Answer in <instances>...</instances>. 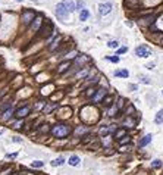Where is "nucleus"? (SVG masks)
<instances>
[{"label":"nucleus","mask_w":163,"mask_h":175,"mask_svg":"<svg viewBox=\"0 0 163 175\" xmlns=\"http://www.w3.org/2000/svg\"><path fill=\"white\" fill-rule=\"evenodd\" d=\"M125 52H126V49H125V47H123V49H119V52H118V53H119V55H120V53H125Z\"/></svg>","instance_id":"nucleus-38"},{"label":"nucleus","mask_w":163,"mask_h":175,"mask_svg":"<svg viewBox=\"0 0 163 175\" xmlns=\"http://www.w3.org/2000/svg\"><path fill=\"white\" fill-rule=\"evenodd\" d=\"M50 132H52V135L56 137V138H65V137H68V135L72 132V130H71V127L66 125V124H57V125H55V127L50 130Z\"/></svg>","instance_id":"nucleus-1"},{"label":"nucleus","mask_w":163,"mask_h":175,"mask_svg":"<svg viewBox=\"0 0 163 175\" xmlns=\"http://www.w3.org/2000/svg\"><path fill=\"white\" fill-rule=\"evenodd\" d=\"M62 5L65 6V9H66L68 12H72V11H75V3H74V0H63V2H62Z\"/></svg>","instance_id":"nucleus-8"},{"label":"nucleus","mask_w":163,"mask_h":175,"mask_svg":"<svg viewBox=\"0 0 163 175\" xmlns=\"http://www.w3.org/2000/svg\"><path fill=\"white\" fill-rule=\"evenodd\" d=\"M107 59H109L110 62H115V63H118V62H119V57H118V56H113V57H107Z\"/></svg>","instance_id":"nucleus-33"},{"label":"nucleus","mask_w":163,"mask_h":175,"mask_svg":"<svg viewBox=\"0 0 163 175\" xmlns=\"http://www.w3.org/2000/svg\"><path fill=\"white\" fill-rule=\"evenodd\" d=\"M11 172H12V169L9 168V169H6V171H3V172H2V174H0V175H9Z\"/></svg>","instance_id":"nucleus-36"},{"label":"nucleus","mask_w":163,"mask_h":175,"mask_svg":"<svg viewBox=\"0 0 163 175\" xmlns=\"http://www.w3.org/2000/svg\"><path fill=\"white\" fill-rule=\"evenodd\" d=\"M118 112H119V111H118L116 105H115V106H110V109H109V116H115Z\"/></svg>","instance_id":"nucleus-24"},{"label":"nucleus","mask_w":163,"mask_h":175,"mask_svg":"<svg viewBox=\"0 0 163 175\" xmlns=\"http://www.w3.org/2000/svg\"><path fill=\"white\" fill-rule=\"evenodd\" d=\"M107 46H109V47H110V49H116V47H118V46H119V43H118V41H115V40H113V41H109V44H107Z\"/></svg>","instance_id":"nucleus-29"},{"label":"nucleus","mask_w":163,"mask_h":175,"mask_svg":"<svg viewBox=\"0 0 163 175\" xmlns=\"http://www.w3.org/2000/svg\"><path fill=\"white\" fill-rule=\"evenodd\" d=\"M35 19V12L34 11H24L22 12V22L24 24H31Z\"/></svg>","instance_id":"nucleus-2"},{"label":"nucleus","mask_w":163,"mask_h":175,"mask_svg":"<svg viewBox=\"0 0 163 175\" xmlns=\"http://www.w3.org/2000/svg\"><path fill=\"white\" fill-rule=\"evenodd\" d=\"M59 41H60V37H56V38L53 40V43H52V44L49 46V49H50V50L53 52V50H55V49H56V47L59 46Z\"/></svg>","instance_id":"nucleus-20"},{"label":"nucleus","mask_w":163,"mask_h":175,"mask_svg":"<svg viewBox=\"0 0 163 175\" xmlns=\"http://www.w3.org/2000/svg\"><path fill=\"white\" fill-rule=\"evenodd\" d=\"M68 13H69V12L65 9V6H63L62 3H59V5L56 6V15H57L59 18H66Z\"/></svg>","instance_id":"nucleus-6"},{"label":"nucleus","mask_w":163,"mask_h":175,"mask_svg":"<svg viewBox=\"0 0 163 175\" xmlns=\"http://www.w3.org/2000/svg\"><path fill=\"white\" fill-rule=\"evenodd\" d=\"M12 113H13V109H12V108H11V109H8V111L3 113V119H5V121H8V119L12 116Z\"/></svg>","instance_id":"nucleus-23"},{"label":"nucleus","mask_w":163,"mask_h":175,"mask_svg":"<svg viewBox=\"0 0 163 175\" xmlns=\"http://www.w3.org/2000/svg\"><path fill=\"white\" fill-rule=\"evenodd\" d=\"M30 112H31V108H30V106H24V108H21V109L16 111L15 116L19 118V119H22V118H25L27 115H30Z\"/></svg>","instance_id":"nucleus-5"},{"label":"nucleus","mask_w":163,"mask_h":175,"mask_svg":"<svg viewBox=\"0 0 163 175\" xmlns=\"http://www.w3.org/2000/svg\"><path fill=\"white\" fill-rule=\"evenodd\" d=\"M52 30H53V25L49 22V27L41 30V35H43V37H47V35H50V31H52Z\"/></svg>","instance_id":"nucleus-15"},{"label":"nucleus","mask_w":163,"mask_h":175,"mask_svg":"<svg viewBox=\"0 0 163 175\" xmlns=\"http://www.w3.org/2000/svg\"><path fill=\"white\" fill-rule=\"evenodd\" d=\"M21 127H22V119H19V121L15 124V128H21Z\"/></svg>","instance_id":"nucleus-37"},{"label":"nucleus","mask_w":163,"mask_h":175,"mask_svg":"<svg viewBox=\"0 0 163 175\" xmlns=\"http://www.w3.org/2000/svg\"><path fill=\"white\" fill-rule=\"evenodd\" d=\"M154 122L156 124H163V109H160L159 112H157V115H156V118H154Z\"/></svg>","instance_id":"nucleus-14"},{"label":"nucleus","mask_w":163,"mask_h":175,"mask_svg":"<svg viewBox=\"0 0 163 175\" xmlns=\"http://www.w3.org/2000/svg\"><path fill=\"white\" fill-rule=\"evenodd\" d=\"M40 131H41V132H49V131H50V128H49V125H43V128H41Z\"/></svg>","instance_id":"nucleus-34"},{"label":"nucleus","mask_w":163,"mask_h":175,"mask_svg":"<svg viewBox=\"0 0 163 175\" xmlns=\"http://www.w3.org/2000/svg\"><path fill=\"white\" fill-rule=\"evenodd\" d=\"M75 132H77V134L79 135V134H85V132H88V130H87L85 127H79V128H78V130H77Z\"/></svg>","instance_id":"nucleus-28"},{"label":"nucleus","mask_w":163,"mask_h":175,"mask_svg":"<svg viewBox=\"0 0 163 175\" xmlns=\"http://www.w3.org/2000/svg\"><path fill=\"white\" fill-rule=\"evenodd\" d=\"M131 141V137L129 135H125V137H122L120 140H118V143L120 144V146H123V144H126V143H129Z\"/></svg>","instance_id":"nucleus-22"},{"label":"nucleus","mask_w":163,"mask_h":175,"mask_svg":"<svg viewBox=\"0 0 163 175\" xmlns=\"http://www.w3.org/2000/svg\"><path fill=\"white\" fill-rule=\"evenodd\" d=\"M69 65H71V62H69V60H66V62L60 63V65H59V68H57V72H59V74H63V72L69 68Z\"/></svg>","instance_id":"nucleus-11"},{"label":"nucleus","mask_w":163,"mask_h":175,"mask_svg":"<svg viewBox=\"0 0 163 175\" xmlns=\"http://www.w3.org/2000/svg\"><path fill=\"white\" fill-rule=\"evenodd\" d=\"M115 75H116V77H120V78H128L129 72H128L126 69H120V71H116Z\"/></svg>","instance_id":"nucleus-16"},{"label":"nucleus","mask_w":163,"mask_h":175,"mask_svg":"<svg viewBox=\"0 0 163 175\" xmlns=\"http://www.w3.org/2000/svg\"><path fill=\"white\" fill-rule=\"evenodd\" d=\"M18 2H22V0H18Z\"/></svg>","instance_id":"nucleus-39"},{"label":"nucleus","mask_w":163,"mask_h":175,"mask_svg":"<svg viewBox=\"0 0 163 175\" xmlns=\"http://www.w3.org/2000/svg\"><path fill=\"white\" fill-rule=\"evenodd\" d=\"M123 125H125V127H128V128H134V127H135V121L129 116V118H126V119H125Z\"/></svg>","instance_id":"nucleus-18"},{"label":"nucleus","mask_w":163,"mask_h":175,"mask_svg":"<svg viewBox=\"0 0 163 175\" xmlns=\"http://www.w3.org/2000/svg\"><path fill=\"white\" fill-rule=\"evenodd\" d=\"M110 131H112V128H109V127L101 128V130H100V135H107V134H110Z\"/></svg>","instance_id":"nucleus-26"},{"label":"nucleus","mask_w":163,"mask_h":175,"mask_svg":"<svg viewBox=\"0 0 163 175\" xmlns=\"http://www.w3.org/2000/svg\"><path fill=\"white\" fill-rule=\"evenodd\" d=\"M107 96L106 90L104 89H100V90H96V94L93 96V103H99L101 100H104V97Z\"/></svg>","instance_id":"nucleus-4"},{"label":"nucleus","mask_w":163,"mask_h":175,"mask_svg":"<svg viewBox=\"0 0 163 175\" xmlns=\"http://www.w3.org/2000/svg\"><path fill=\"white\" fill-rule=\"evenodd\" d=\"M129 150H131V146H128V147H125V146H122L119 152H129Z\"/></svg>","instance_id":"nucleus-35"},{"label":"nucleus","mask_w":163,"mask_h":175,"mask_svg":"<svg viewBox=\"0 0 163 175\" xmlns=\"http://www.w3.org/2000/svg\"><path fill=\"white\" fill-rule=\"evenodd\" d=\"M69 165H71V166H78V165H79V157H78L77 154L71 156V157H69Z\"/></svg>","instance_id":"nucleus-13"},{"label":"nucleus","mask_w":163,"mask_h":175,"mask_svg":"<svg viewBox=\"0 0 163 175\" xmlns=\"http://www.w3.org/2000/svg\"><path fill=\"white\" fill-rule=\"evenodd\" d=\"M123 105H125V100H123L122 97H119V99H118V106H116L118 111H120V109L123 108Z\"/></svg>","instance_id":"nucleus-27"},{"label":"nucleus","mask_w":163,"mask_h":175,"mask_svg":"<svg viewBox=\"0 0 163 175\" xmlns=\"http://www.w3.org/2000/svg\"><path fill=\"white\" fill-rule=\"evenodd\" d=\"M41 22H43V19H41V16H35V19H34V22H33V25H31V28H33L34 31H37V30L40 28V25H41Z\"/></svg>","instance_id":"nucleus-10"},{"label":"nucleus","mask_w":163,"mask_h":175,"mask_svg":"<svg viewBox=\"0 0 163 175\" xmlns=\"http://www.w3.org/2000/svg\"><path fill=\"white\" fill-rule=\"evenodd\" d=\"M126 135V130L125 128H120V130H116L115 131V138L116 140H120L122 137H125Z\"/></svg>","instance_id":"nucleus-12"},{"label":"nucleus","mask_w":163,"mask_h":175,"mask_svg":"<svg viewBox=\"0 0 163 175\" xmlns=\"http://www.w3.org/2000/svg\"><path fill=\"white\" fill-rule=\"evenodd\" d=\"M151 166H153V168H160V166H162V162H160L159 159H156V160L151 163Z\"/></svg>","instance_id":"nucleus-30"},{"label":"nucleus","mask_w":163,"mask_h":175,"mask_svg":"<svg viewBox=\"0 0 163 175\" xmlns=\"http://www.w3.org/2000/svg\"><path fill=\"white\" fill-rule=\"evenodd\" d=\"M135 55L140 56V57H148L151 55V50L147 47V46H138L135 49Z\"/></svg>","instance_id":"nucleus-3"},{"label":"nucleus","mask_w":163,"mask_h":175,"mask_svg":"<svg viewBox=\"0 0 163 175\" xmlns=\"http://www.w3.org/2000/svg\"><path fill=\"white\" fill-rule=\"evenodd\" d=\"M103 105L107 106V108H110V106L113 105V96H106L104 100H103Z\"/></svg>","instance_id":"nucleus-17"},{"label":"nucleus","mask_w":163,"mask_h":175,"mask_svg":"<svg viewBox=\"0 0 163 175\" xmlns=\"http://www.w3.org/2000/svg\"><path fill=\"white\" fill-rule=\"evenodd\" d=\"M88 15H90V12H88L87 9H82V11H81V15H79V19H81V21H85V19L88 18Z\"/></svg>","instance_id":"nucleus-21"},{"label":"nucleus","mask_w":163,"mask_h":175,"mask_svg":"<svg viewBox=\"0 0 163 175\" xmlns=\"http://www.w3.org/2000/svg\"><path fill=\"white\" fill-rule=\"evenodd\" d=\"M110 11H112V5H110V3H101V5L99 6L100 15H107Z\"/></svg>","instance_id":"nucleus-7"},{"label":"nucleus","mask_w":163,"mask_h":175,"mask_svg":"<svg viewBox=\"0 0 163 175\" xmlns=\"http://www.w3.org/2000/svg\"><path fill=\"white\" fill-rule=\"evenodd\" d=\"M94 94H96V90H94V89L87 90V96H88V97H91V96H94Z\"/></svg>","instance_id":"nucleus-31"},{"label":"nucleus","mask_w":163,"mask_h":175,"mask_svg":"<svg viewBox=\"0 0 163 175\" xmlns=\"http://www.w3.org/2000/svg\"><path fill=\"white\" fill-rule=\"evenodd\" d=\"M55 108H56V105H52V106H47V108L44 109V112H46V113H49V112H50V111H53Z\"/></svg>","instance_id":"nucleus-32"},{"label":"nucleus","mask_w":163,"mask_h":175,"mask_svg":"<svg viewBox=\"0 0 163 175\" xmlns=\"http://www.w3.org/2000/svg\"><path fill=\"white\" fill-rule=\"evenodd\" d=\"M31 166H33V168H43V166H44V162H41V160H34V162L31 163Z\"/></svg>","instance_id":"nucleus-25"},{"label":"nucleus","mask_w":163,"mask_h":175,"mask_svg":"<svg viewBox=\"0 0 163 175\" xmlns=\"http://www.w3.org/2000/svg\"><path fill=\"white\" fill-rule=\"evenodd\" d=\"M151 140H153V135H151V134H147V135H144V137L140 140V144H138V146H140V147H144V146H147Z\"/></svg>","instance_id":"nucleus-9"},{"label":"nucleus","mask_w":163,"mask_h":175,"mask_svg":"<svg viewBox=\"0 0 163 175\" xmlns=\"http://www.w3.org/2000/svg\"><path fill=\"white\" fill-rule=\"evenodd\" d=\"M63 163H65V159L63 157H57V159H55L52 162V166H62Z\"/></svg>","instance_id":"nucleus-19"}]
</instances>
